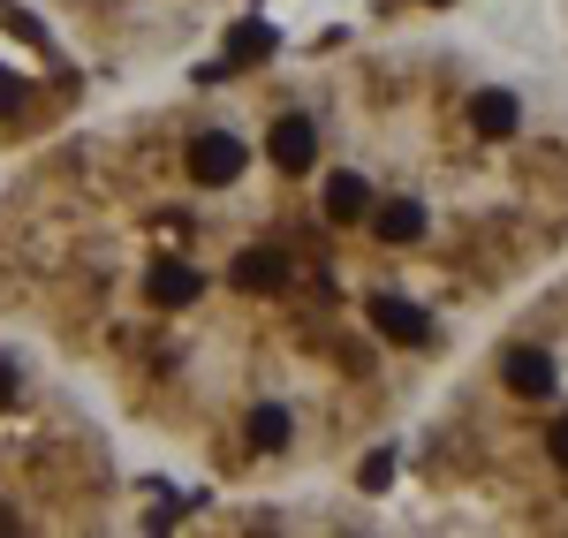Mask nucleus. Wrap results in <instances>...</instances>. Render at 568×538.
<instances>
[{
  "label": "nucleus",
  "instance_id": "14",
  "mask_svg": "<svg viewBox=\"0 0 568 538\" xmlns=\"http://www.w3.org/2000/svg\"><path fill=\"white\" fill-rule=\"evenodd\" d=\"M16 99H23V84H16V77H8V69H0V114H8V106H16Z\"/></svg>",
  "mask_w": 568,
  "mask_h": 538
},
{
  "label": "nucleus",
  "instance_id": "9",
  "mask_svg": "<svg viewBox=\"0 0 568 538\" xmlns=\"http://www.w3.org/2000/svg\"><path fill=\"white\" fill-rule=\"evenodd\" d=\"M470 122H478V136H508L516 130V99L508 91H478L470 99Z\"/></svg>",
  "mask_w": 568,
  "mask_h": 538
},
{
  "label": "nucleus",
  "instance_id": "1",
  "mask_svg": "<svg viewBox=\"0 0 568 538\" xmlns=\"http://www.w3.org/2000/svg\"><path fill=\"white\" fill-rule=\"evenodd\" d=\"M243 160H251L243 136H227V130H205L197 144H190V175L205 182V190H227V182L243 175Z\"/></svg>",
  "mask_w": 568,
  "mask_h": 538
},
{
  "label": "nucleus",
  "instance_id": "15",
  "mask_svg": "<svg viewBox=\"0 0 568 538\" xmlns=\"http://www.w3.org/2000/svg\"><path fill=\"white\" fill-rule=\"evenodd\" d=\"M16 403V372H8V364H0V409Z\"/></svg>",
  "mask_w": 568,
  "mask_h": 538
},
{
  "label": "nucleus",
  "instance_id": "12",
  "mask_svg": "<svg viewBox=\"0 0 568 538\" xmlns=\"http://www.w3.org/2000/svg\"><path fill=\"white\" fill-rule=\"evenodd\" d=\"M356 478H364V494H379V486L394 478V455H387V448H379V455H364V470H356Z\"/></svg>",
  "mask_w": 568,
  "mask_h": 538
},
{
  "label": "nucleus",
  "instance_id": "4",
  "mask_svg": "<svg viewBox=\"0 0 568 538\" xmlns=\"http://www.w3.org/2000/svg\"><path fill=\"white\" fill-rule=\"evenodd\" d=\"M197 266H182V258H160V266L144 273V296L160 304V312H182V304H197Z\"/></svg>",
  "mask_w": 568,
  "mask_h": 538
},
{
  "label": "nucleus",
  "instance_id": "8",
  "mask_svg": "<svg viewBox=\"0 0 568 538\" xmlns=\"http://www.w3.org/2000/svg\"><path fill=\"white\" fill-rule=\"evenodd\" d=\"M288 281V258L281 251H243L235 258V288H281Z\"/></svg>",
  "mask_w": 568,
  "mask_h": 538
},
{
  "label": "nucleus",
  "instance_id": "10",
  "mask_svg": "<svg viewBox=\"0 0 568 538\" xmlns=\"http://www.w3.org/2000/svg\"><path fill=\"white\" fill-rule=\"evenodd\" d=\"M251 448H265V455H273V448H288V409H273V403L251 409Z\"/></svg>",
  "mask_w": 568,
  "mask_h": 538
},
{
  "label": "nucleus",
  "instance_id": "16",
  "mask_svg": "<svg viewBox=\"0 0 568 538\" xmlns=\"http://www.w3.org/2000/svg\"><path fill=\"white\" fill-rule=\"evenodd\" d=\"M433 8H439V0H433Z\"/></svg>",
  "mask_w": 568,
  "mask_h": 538
},
{
  "label": "nucleus",
  "instance_id": "2",
  "mask_svg": "<svg viewBox=\"0 0 568 538\" xmlns=\"http://www.w3.org/2000/svg\"><path fill=\"white\" fill-rule=\"evenodd\" d=\"M311 160H318V130H311L304 114H281L273 122V168L281 175H311Z\"/></svg>",
  "mask_w": 568,
  "mask_h": 538
},
{
  "label": "nucleus",
  "instance_id": "5",
  "mask_svg": "<svg viewBox=\"0 0 568 538\" xmlns=\"http://www.w3.org/2000/svg\"><path fill=\"white\" fill-rule=\"evenodd\" d=\"M500 379L538 403V395H554V357H546V349H508V357H500Z\"/></svg>",
  "mask_w": 568,
  "mask_h": 538
},
{
  "label": "nucleus",
  "instance_id": "7",
  "mask_svg": "<svg viewBox=\"0 0 568 538\" xmlns=\"http://www.w3.org/2000/svg\"><path fill=\"white\" fill-rule=\"evenodd\" d=\"M364 213H372L364 175H326V221H364Z\"/></svg>",
  "mask_w": 568,
  "mask_h": 538
},
{
  "label": "nucleus",
  "instance_id": "6",
  "mask_svg": "<svg viewBox=\"0 0 568 538\" xmlns=\"http://www.w3.org/2000/svg\"><path fill=\"white\" fill-rule=\"evenodd\" d=\"M372 227H379V243H417V235H425V205H417V197H387V205L372 213Z\"/></svg>",
  "mask_w": 568,
  "mask_h": 538
},
{
  "label": "nucleus",
  "instance_id": "3",
  "mask_svg": "<svg viewBox=\"0 0 568 538\" xmlns=\"http://www.w3.org/2000/svg\"><path fill=\"white\" fill-rule=\"evenodd\" d=\"M372 326L387 342H402V349H425L433 342V318L417 312V304H402V296H372Z\"/></svg>",
  "mask_w": 568,
  "mask_h": 538
},
{
  "label": "nucleus",
  "instance_id": "11",
  "mask_svg": "<svg viewBox=\"0 0 568 538\" xmlns=\"http://www.w3.org/2000/svg\"><path fill=\"white\" fill-rule=\"evenodd\" d=\"M265 53H273V31H265V23H243V31L227 39V61H265Z\"/></svg>",
  "mask_w": 568,
  "mask_h": 538
},
{
  "label": "nucleus",
  "instance_id": "13",
  "mask_svg": "<svg viewBox=\"0 0 568 538\" xmlns=\"http://www.w3.org/2000/svg\"><path fill=\"white\" fill-rule=\"evenodd\" d=\"M546 440H554V463H561V470H568V417H561V425H554V433H546Z\"/></svg>",
  "mask_w": 568,
  "mask_h": 538
}]
</instances>
